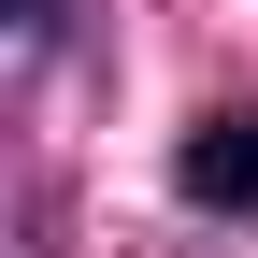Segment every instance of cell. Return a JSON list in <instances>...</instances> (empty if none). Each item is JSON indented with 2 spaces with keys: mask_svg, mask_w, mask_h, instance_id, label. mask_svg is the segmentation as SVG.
<instances>
[{
  "mask_svg": "<svg viewBox=\"0 0 258 258\" xmlns=\"http://www.w3.org/2000/svg\"><path fill=\"white\" fill-rule=\"evenodd\" d=\"M172 186H186V215H230V230H258V101H244V115H201V129H186Z\"/></svg>",
  "mask_w": 258,
  "mask_h": 258,
  "instance_id": "obj_1",
  "label": "cell"
}]
</instances>
